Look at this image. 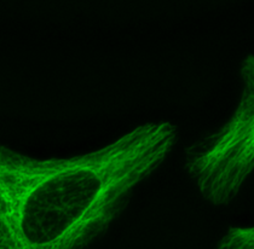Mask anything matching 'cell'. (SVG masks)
I'll return each mask as SVG.
<instances>
[{
	"label": "cell",
	"mask_w": 254,
	"mask_h": 249,
	"mask_svg": "<svg viewBox=\"0 0 254 249\" xmlns=\"http://www.w3.org/2000/svg\"><path fill=\"white\" fill-rule=\"evenodd\" d=\"M178 128L138 124L67 157L0 146V249H86L125 212L137 187L166 162Z\"/></svg>",
	"instance_id": "1"
},
{
	"label": "cell",
	"mask_w": 254,
	"mask_h": 249,
	"mask_svg": "<svg viewBox=\"0 0 254 249\" xmlns=\"http://www.w3.org/2000/svg\"><path fill=\"white\" fill-rule=\"evenodd\" d=\"M240 95L233 113L217 128L190 143L183 167L201 197L229 206L254 173V52L239 69Z\"/></svg>",
	"instance_id": "2"
},
{
	"label": "cell",
	"mask_w": 254,
	"mask_h": 249,
	"mask_svg": "<svg viewBox=\"0 0 254 249\" xmlns=\"http://www.w3.org/2000/svg\"><path fill=\"white\" fill-rule=\"evenodd\" d=\"M215 249H254V224L230 226L218 241Z\"/></svg>",
	"instance_id": "3"
}]
</instances>
